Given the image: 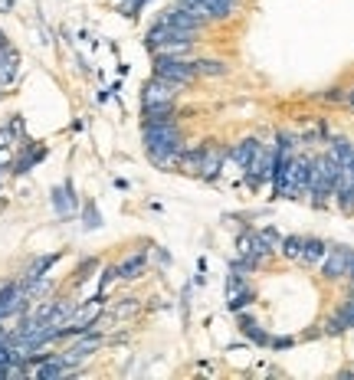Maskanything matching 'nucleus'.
I'll return each mask as SVG.
<instances>
[{
    "instance_id": "obj_18",
    "label": "nucleus",
    "mask_w": 354,
    "mask_h": 380,
    "mask_svg": "<svg viewBox=\"0 0 354 380\" xmlns=\"http://www.w3.org/2000/svg\"><path fill=\"white\" fill-rule=\"evenodd\" d=\"M239 331L246 334V338L256 344V348H269V334L263 331V324H259L256 318H249V315H239Z\"/></svg>"
},
{
    "instance_id": "obj_27",
    "label": "nucleus",
    "mask_w": 354,
    "mask_h": 380,
    "mask_svg": "<svg viewBox=\"0 0 354 380\" xmlns=\"http://www.w3.org/2000/svg\"><path fill=\"white\" fill-rule=\"evenodd\" d=\"M118 279V266H106V272H102V282H99V295H106V289Z\"/></svg>"
},
{
    "instance_id": "obj_10",
    "label": "nucleus",
    "mask_w": 354,
    "mask_h": 380,
    "mask_svg": "<svg viewBox=\"0 0 354 380\" xmlns=\"http://www.w3.org/2000/svg\"><path fill=\"white\" fill-rule=\"evenodd\" d=\"M161 20H167L171 27H181V30H191V33H207L210 30V23L207 20H201L197 13H191L187 7H181V4H174V7H167L161 13Z\"/></svg>"
},
{
    "instance_id": "obj_2",
    "label": "nucleus",
    "mask_w": 354,
    "mask_h": 380,
    "mask_svg": "<svg viewBox=\"0 0 354 380\" xmlns=\"http://www.w3.org/2000/svg\"><path fill=\"white\" fill-rule=\"evenodd\" d=\"M197 37L201 33H191V30H181V27H171L167 20H154L148 33H144V49L148 53H164V56H187L194 46H197Z\"/></svg>"
},
{
    "instance_id": "obj_33",
    "label": "nucleus",
    "mask_w": 354,
    "mask_h": 380,
    "mask_svg": "<svg viewBox=\"0 0 354 380\" xmlns=\"http://www.w3.org/2000/svg\"><path fill=\"white\" fill-rule=\"evenodd\" d=\"M0 99H4V92H0Z\"/></svg>"
},
{
    "instance_id": "obj_15",
    "label": "nucleus",
    "mask_w": 354,
    "mask_h": 380,
    "mask_svg": "<svg viewBox=\"0 0 354 380\" xmlns=\"http://www.w3.org/2000/svg\"><path fill=\"white\" fill-rule=\"evenodd\" d=\"M53 210L59 217H69L76 210V190H72V181H66L63 187H53Z\"/></svg>"
},
{
    "instance_id": "obj_25",
    "label": "nucleus",
    "mask_w": 354,
    "mask_h": 380,
    "mask_svg": "<svg viewBox=\"0 0 354 380\" xmlns=\"http://www.w3.org/2000/svg\"><path fill=\"white\" fill-rule=\"evenodd\" d=\"M82 227H86V229H99V227H102V213H99L92 203H86V213H82Z\"/></svg>"
},
{
    "instance_id": "obj_13",
    "label": "nucleus",
    "mask_w": 354,
    "mask_h": 380,
    "mask_svg": "<svg viewBox=\"0 0 354 380\" xmlns=\"http://www.w3.org/2000/svg\"><path fill=\"white\" fill-rule=\"evenodd\" d=\"M194 72L197 79H220V76H230V66H227V59H210V56H197L191 59Z\"/></svg>"
},
{
    "instance_id": "obj_7",
    "label": "nucleus",
    "mask_w": 354,
    "mask_h": 380,
    "mask_svg": "<svg viewBox=\"0 0 354 380\" xmlns=\"http://www.w3.org/2000/svg\"><path fill=\"white\" fill-rule=\"evenodd\" d=\"M223 164H227V148L220 141H203V154H201V171L197 177L201 181H217L223 171Z\"/></svg>"
},
{
    "instance_id": "obj_12",
    "label": "nucleus",
    "mask_w": 354,
    "mask_h": 380,
    "mask_svg": "<svg viewBox=\"0 0 354 380\" xmlns=\"http://www.w3.org/2000/svg\"><path fill=\"white\" fill-rule=\"evenodd\" d=\"M144 122L141 125H167V122H181V108L177 102H161V105H141Z\"/></svg>"
},
{
    "instance_id": "obj_14",
    "label": "nucleus",
    "mask_w": 354,
    "mask_h": 380,
    "mask_svg": "<svg viewBox=\"0 0 354 380\" xmlns=\"http://www.w3.org/2000/svg\"><path fill=\"white\" fill-rule=\"evenodd\" d=\"M328 253V243L322 236H305L302 243V256H298V266H322V259Z\"/></svg>"
},
{
    "instance_id": "obj_28",
    "label": "nucleus",
    "mask_w": 354,
    "mask_h": 380,
    "mask_svg": "<svg viewBox=\"0 0 354 380\" xmlns=\"http://www.w3.org/2000/svg\"><path fill=\"white\" fill-rule=\"evenodd\" d=\"M322 99H325V102H331V105L345 102V89H341V86H331V89H325V92H322Z\"/></svg>"
},
{
    "instance_id": "obj_3",
    "label": "nucleus",
    "mask_w": 354,
    "mask_h": 380,
    "mask_svg": "<svg viewBox=\"0 0 354 380\" xmlns=\"http://www.w3.org/2000/svg\"><path fill=\"white\" fill-rule=\"evenodd\" d=\"M338 177H341V164L331 151L315 154L312 161V187H308V203L315 210H328L331 207V197H335Z\"/></svg>"
},
{
    "instance_id": "obj_26",
    "label": "nucleus",
    "mask_w": 354,
    "mask_h": 380,
    "mask_svg": "<svg viewBox=\"0 0 354 380\" xmlns=\"http://www.w3.org/2000/svg\"><path fill=\"white\" fill-rule=\"evenodd\" d=\"M259 236H263V243H266V246L279 256V243H282V236H279L276 229H272V227H263V229H259Z\"/></svg>"
},
{
    "instance_id": "obj_16",
    "label": "nucleus",
    "mask_w": 354,
    "mask_h": 380,
    "mask_svg": "<svg viewBox=\"0 0 354 380\" xmlns=\"http://www.w3.org/2000/svg\"><path fill=\"white\" fill-rule=\"evenodd\" d=\"M17 66H20V53L13 46L0 49V86H10L17 79Z\"/></svg>"
},
{
    "instance_id": "obj_30",
    "label": "nucleus",
    "mask_w": 354,
    "mask_h": 380,
    "mask_svg": "<svg viewBox=\"0 0 354 380\" xmlns=\"http://www.w3.org/2000/svg\"><path fill=\"white\" fill-rule=\"evenodd\" d=\"M10 132H13V134H23V122H20V118H13V122H10Z\"/></svg>"
},
{
    "instance_id": "obj_22",
    "label": "nucleus",
    "mask_w": 354,
    "mask_h": 380,
    "mask_svg": "<svg viewBox=\"0 0 354 380\" xmlns=\"http://www.w3.org/2000/svg\"><path fill=\"white\" fill-rule=\"evenodd\" d=\"M335 318L341 322V328H345V331H351V328H354V289L348 292L345 302L335 308Z\"/></svg>"
},
{
    "instance_id": "obj_29",
    "label": "nucleus",
    "mask_w": 354,
    "mask_h": 380,
    "mask_svg": "<svg viewBox=\"0 0 354 380\" xmlns=\"http://www.w3.org/2000/svg\"><path fill=\"white\" fill-rule=\"evenodd\" d=\"M292 344H296V338H286V334H282V338H269V348H272V351H289Z\"/></svg>"
},
{
    "instance_id": "obj_32",
    "label": "nucleus",
    "mask_w": 354,
    "mask_h": 380,
    "mask_svg": "<svg viewBox=\"0 0 354 380\" xmlns=\"http://www.w3.org/2000/svg\"><path fill=\"white\" fill-rule=\"evenodd\" d=\"M4 46H10V39H7V33L0 30V49H4Z\"/></svg>"
},
{
    "instance_id": "obj_9",
    "label": "nucleus",
    "mask_w": 354,
    "mask_h": 380,
    "mask_svg": "<svg viewBox=\"0 0 354 380\" xmlns=\"http://www.w3.org/2000/svg\"><path fill=\"white\" fill-rule=\"evenodd\" d=\"M263 148H266V144L259 141L256 134H246V138H239V141L233 144L230 151H227V158H230V161L236 164L239 171H246L249 164H253V161L259 158V154H263Z\"/></svg>"
},
{
    "instance_id": "obj_5",
    "label": "nucleus",
    "mask_w": 354,
    "mask_h": 380,
    "mask_svg": "<svg viewBox=\"0 0 354 380\" xmlns=\"http://www.w3.org/2000/svg\"><path fill=\"white\" fill-rule=\"evenodd\" d=\"M351 266H354V249L341 246V243H338V246L328 243V253H325V259H322V279H325V282H345Z\"/></svg>"
},
{
    "instance_id": "obj_1",
    "label": "nucleus",
    "mask_w": 354,
    "mask_h": 380,
    "mask_svg": "<svg viewBox=\"0 0 354 380\" xmlns=\"http://www.w3.org/2000/svg\"><path fill=\"white\" fill-rule=\"evenodd\" d=\"M141 144L144 154L154 167L171 171L177 167V158L187 148V134H184L181 122H167V125H141Z\"/></svg>"
},
{
    "instance_id": "obj_17",
    "label": "nucleus",
    "mask_w": 354,
    "mask_h": 380,
    "mask_svg": "<svg viewBox=\"0 0 354 380\" xmlns=\"http://www.w3.org/2000/svg\"><path fill=\"white\" fill-rule=\"evenodd\" d=\"M201 154H203V144H187L181 151V158H177V171L197 177V171H201Z\"/></svg>"
},
{
    "instance_id": "obj_21",
    "label": "nucleus",
    "mask_w": 354,
    "mask_h": 380,
    "mask_svg": "<svg viewBox=\"0 0 354 380\" xmlns=\"http://www.w3.org/2000/svg\"><path fill=\"white\" fill-rule=\"evenodd\" d=\"M302 243H305V236H298V233L282 236V243H279V256L289 259V262H298V256H302Z\"/></svg>"
},
{
    "instance_id": "obj_19",
    "label": "nucleus",
    "mask_w": 354,
    "mask_h": 380,
    "mask_svg": "<svg viewBox=\"0 0 354 380\" xmlns=\"http://www.w3.org/2000/svg\"><path fill=\"white\" fill-rule=\"evenodd\" d=\"M144 266H148V253H134L125 262H118V279H138L144 272Z\"/></svg>"
},
{
    "instance_id": "obj_11",
    "label": "nucleus",
    "mask_w": 354,
    "mask_h": 380,
    "mask_svg": "<svg viewBox=\"0 0 354 380\" xmlns=\"http://www.w3.org/2000/svg\"><path fill=\"white\" fill-rule=\"evenodd\" d=\"M345 217H354V174L348 167H341V177H338V187H335V197H331Z\"/></svg>"
},
{
    "instance_id": "obj_23",
    "label": "nucleus",
    "mask_w": 354,
    "mask_h": 380,
    "mask_svg": "<svg viewBox=\"0 0 354 380\" xmlns=\"http://www.w3.org/2000/svg\"><path fill=\"white\" fill-rule=\"evenodd\" d=\"M256 302V292L253 289H243L239 295H233V298H227V312H233V315H239L246 305H253Z\"/></svg>"
},
{
    "instance_id": "obj_34",
    "label": "nucleus",
    "mask_w": 354,
    "mask_h": 380,
    "mask_svg": "<svg viewBox=\"0 0 354 380\" xmlns=\"http://www.w3.org/2000/svg\"><path fill=\"white\" fill-rule=\"evenodd\" d=\"M239 4H243V0H239Z\"/></svg>"
},
{
    "instance_id": "obj_31",
    "label": "nucleus",
    "mask_w": 354,
    "mask_h": 380,
    "mask_svg": "<svg viewBox=\"0 0 354 380\" xmlns=\"http://www.w3.org/2000/svg\"><path fill=\"white\" fill-rule=\"evenodd\" d=\"M345 105H351L354 108V89H345Z\"/></svg>"
},
{
    "instance_id": "obj_8",
    "label": "nucleus",
    "mask_w": 354,
    "mask_h": 380,
    "mask_svg": "<svg viewBox=\"0 0 354 380\" xmlns=\"http://www.w3.org/2000/svg\"><path fill=\"white\" fill-rule=\"evenodd\" d=\"M181 99V89L167 82L161 76H151L141 86V105H161V102H177Z\"/></svg>"
},
{
    "instance_id": "obj_6",
    "label": "nucleus",
    "mask_w": 354,
    "mask_h": 380,
    "mask_svg": "<svg viewBox=\"0 0 354 380\" xmlns=\"http://www.w3.org/2000/svg\"><path fill=\"white\" fill-rule=\"evenodd\" d=\"M236 256H243V259H253L256 266H266L269 259L276 256L272 249L263 243V236H259V229H243L236 236Z\"/></svg>"
},
{
    "instance_id": "obj_24",
    "label": "nucleus",
    "mask_w": 354,
    "mask_h": 380,
    "mask_svg": "<svg viewBox=\"0 0 354 380\" xmlns=\"http://www.w3.org/2000/svg\"><path fill=\"white\" fill-rule=\"evenodd\" d=\"M43 158H46V148H39V151H30V154H23L20 161H13V174H27L30 167H33V164H37V161H43Z\"/></svg>"
},
{
    "instance_id": "obj_20",
    "label": "nucleus",
    "mask_w": 354,
    "mask_h": 380,
    "mask_svg": "<svg viewBox=\"0 0 354 380\" xmlns=\"http://www.w3.org/2000/svg\"><path fill=\"white\" fill-rule=\"evenodd\" d=\"M59 262V253H53V256H39L33 266L27 269V276H23V282H37V279H46V272Z\"/></svg>"
},
{
    "instance_id": "obj_4",
    "label": "nucleus",
    "mask_w": 354,
    "mask_h": 380,
    "mask_svg": "<svg viewBox=\"0 0 354 380\" xmlns=\"http://www.w3.org/2000/svg\"><path fill=\"white\" fill-rule=\"evenodd\" d=\"M151 76L167 79V82H174L177 89H191L194 82H197V72H194L191 59L187 56H164V53H154Z\"/></svg>"
}]
</instances>
